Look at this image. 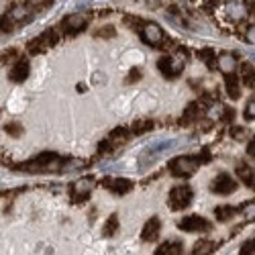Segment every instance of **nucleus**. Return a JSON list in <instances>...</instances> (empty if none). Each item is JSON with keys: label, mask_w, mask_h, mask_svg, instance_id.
<instances>
[{"label": "nucleus", "mask_w": 255, "mask_h": 255, "mask_svg": "<svg viewBox=\"0 0 255 255\" xmlns=\"http://www.w3.org/2000/svg\"><path fill=\"white\" fill-rule=\"evenodd\" d=\"M53 167V172H57L59 167H63V159L57 153H41L31 161L25 163H18L16 169H25V172H45V169Z\"/></svg>", "instance_id": "obj_1"}, {"label": "nucleus", "mask_w": 255, "mask_h": 255, "mask_svg": "<svg viewBox=\"0 0 255 255\" xmlns=\"http://www.w3.org/2000/svg\"><path fill=\"white\" fill-rule=\"evenodd\" d=\"M198 165H200L198 157L180 155V157H174L172 161H169V172H172L176 178H188V176H192L196 172Z\"/></svg>", "instance_id": "obj_2"}, {"label": "nucleus", "mask_w": 255, "mask_h": 255, "mask_svg": "<svg viewBox=\"0 0 255 255\" xmlns=\"http://www.w3.org/2000/svg\"><path fill=\"white\" fill-rule=\"evenodd\" d=\"M192 196H194V192H192V188H190L188 184H182V186L172 188V192H169V196H167L169 208H172V210L186 208L190 202H192Z\"/></svg>", "instance_id": "obj_3"}, {"label": "nucleus", "mask_w": 255, "mask_h": 255, "mask_svg": "<svg viewBox=\"0 0 255 255\" xmlns=\"http://www.w3.org/2000/svg\"><path fill=\"white\" fill-rule=\"evenodd\" d=\"M139 35H141V39H143V43H147L149 47H159V45L163 43V39H165L161 27L155 25V23H145V25L141 27Z\"/></svg>", "instance_id": "obj_4"}, {"label": "nucleus", "mask_w": 255, "mask_h": 255, "mask_svg": "<svg viewBox=\"0 0 255 255\" xmlns=\"http://www.w3.org/2000/svg\"><path fill=\"white\" fill-rule=\"evenodd\" d=\"M92 190H94V180H92V178H82V180L74 182V184H72V190H70L72 200H74V202L88 200L90 194H92Z\"/></svg>", "instance_id": "obj_5"}, {"label": "nucleus", "mask_w": 255, "mask_h": 255, "mask_svg": "<svg viewBox=\"0 0 255 255\" xmlns=\"http://www.w3.org/2000/svg\"><path fill=\"white\" fill-rule=\"evenodd\" d=\"M178 227L186 233H206L210 231V223L198 215H190V217H184L178 221Z\"/></svg>", "instance_id": "obj_6"}, {"label": "nucleus", "mask_w": 255, "mask_h": 255, "mask_svg": "<svg viewBox=\"0 0 255 255\" xmlns=\"http://www.w3.org/2000/svg\"><path fill=\"white\" fill-rule=\"evenodd\" d=\"M210 190H212L215 194H221V196H225V194H233V192L237 190V182L233 180L229 174H219L215 180H212Z\"/></svg>", "instance_id": "obj_7"}, {"label": "nucleus", "mask_w": 255, "mask_h": 255, "mask_svg": "<svg viewBox=\"0 0 255 255\" xmlns=\"http://www.w3.org/2000/svg\"><path fill=\"white\" fill-rule=\"evenodd\" d=\"M157 68L165 78H176V76H180V72L184 68V61H178L172 55H163L157 59Z\"/></svg>", "instance_id": "obj_8"}, {"label": "nucleus", "mask_w": 255, "mask_h": 255, "mask_svg": "<svg viewBox=\"0 0 255 255\" xmlns=\"http://www.w3.org/2000/svg\"><path fill=\"white\" fill-rule=\"evenodd\" d=\"M61 29L66 35H78L80 31L86 29V18H84L82 14L74 12V14H68L66 18L61 20Z\"/></svg>", "instance_id": "obj_9"}, {"label": "nucleus", "mask_w": 255, "mask_h": 255, "mask_svg": "<svg viewBox=\"0 0 255 255\" xmlns=\"http://www.w3.org/2000/svg\"><path fill=\"white\" fill-rule=\"evenodd\" d=\"M29 72H31L29 59H27V57H20V59L14 61V66H12L10 74H8V78H10L14 84H20V82H25V80L29 78Z\"/></svg>", "instance_id": "obj_10"}, {"label": "nucleus", "mask_w": 255, "mask_h": 255, "mask_svg": "<svg viewBox=\"0 0 255 255\" xmlns=\"http://www.w3.org/2000/svg\"><path fill=\"white\" fill-rule=\"evenodd\" d=\"M102 184L111 190V192H115V194H127V192H131L133 190V182L131 180H125V178H117V180H113V178H104L102 180Z\"/></svg>", "instance_id": "obj_11"}, {"label": "nucleus", "mask_w": 255, "mask_h": 255, "mask_svg": "<svg viewBox=\"0 0 255 255\" xmlns=\"http://www.w3.org/2000/svg\"><path fill=\"white\" fill-rule=\"evenodd\" d=\"M159 231H161V221H159L157 217H151L149 221H147V223L143 225L141 239H143V241H147V243H151V241H155V239H157Z\"/></svg>", "instance_id": "obj_12"}, {"label": "nucleus", "mask_w": 255, "mask_h": 255, "mask_svg": "<svg viewBox=\"0 0 255 255\" xmlns=\"http://www.w3.org/2000/svg\"><path fill=\"white\" fill-rule=\"evenodd\" d=\"M227 14H229V18L233 20V23H241V20L247 18L249 8H247V4L237 2V0H233V2L229 4V8H227Z\"/></svg>", "instance_id": "obj_13"}, {"label": "nucleus", "mask_w": 255, "mask_h": 255, "mask_svg": "<svg viewBox=\"0 0 255 255\" xmlns=\"http://www.w3.org/2000/svg\"><path fill=\"white\" fill-rule=\"evenodd\" d=\"M225 88H227V94L231 100H239L241 98V84L235 76V72H231V74H225Z\"/></svg>", "instance_id": "obj_14"}, {"label": "nucleus", "mask_w": 255, "mask_h": 255, "mask_svg": "<svg viewBox=\"0 0 255 255\" xmlns=\"http://www.w3.org/2000/svg\"><path fill=\"white\" fill-rule=\"evenodd\" d=\"M217 68H219L223 74L235 72V70H237V59H235V55H231V53H223V55H219Z\"/></svg>", "instance_id": "obj_15"}, {"label": "nucleus", "mask_w": 255, "mask_h": 255, "mask_svg": "<svg viewBox=\"0 0 255 255\" xmlns=\"http://www.w3.org/2000/svg\"><path fill=\"white\" fill-rule=\"evenodd\" d=\"M200 111H202V106H200V102H190L188 106H186V111H184V115H182V125H190L192 121H196L198 119V115H200Z\"/></svg>", "instance_id": "obj_16"}, {"label": "nucleus", "mask_w": 255, "mask_h": 255, "mask_svg": "<svg viewBox=\"0 0 255 255\" xmlns=\"http://www.w3.org/2000/svg\"><path fill=\"white\" fill-rule=\"evenodd\" d=\"M155 253L157 255H180L182 253V243L180 241H167V243L159 245Z\"/></svg>", "instance_id": "obj_17"}, {"label": "nucleus", "mask_w": 255, "mask_h": 255, "mask_svg": "<svg viewBox=\"0 0 255 255\" xmlns=\"http://www.w3.org/2000/svg\"><path fill=\"white\" fill-rule=\"evenodd\" d=\"M8 14H10V18L14 20V23H23V20H27L33 12H31L29 6H12V8L8 10Z\"/></svg>", "instance_id": "obj_18"}, {"label": "nucleus", "mask_w": 255, "mask_h": 255, "mask_svg": "<svg viewBox=\"0 0 255 255\" xmlns=\"http://www.w3.org/2000/svg\"><path fill=\"white\" fill-rule=\"evenodd\" d=\"M237 215V208H233V206H229V204H223V206H217V210H215V217L221 221V223H227V221H231L233 217Z\"/></svg>", "instance_id": "obj_19"}, {"label": "nucleus", "mask_w": 255, "mask_h": 255, "mask_svg": "<svg viewBox=\"0 0 255 255\" xmlns=\"http://www.w3.org/2000/svg\"><path fill=\"white\" fill-rule=\"evenodd\" d=\"M215 249H217V243H212V241L202 239V241H196V243H194L192 253H194V255H204V253H212Z\"/></svg>", "instance_id": "obj_20"}, {"label": "nucleus", "mask_w": 255, "mask_h": 255, "mask_svg": "<svg viewBox=\"0 0 255 255\" xmlns=\"http://www.w3.org/2000/svg\"><path fill=\"white\" fill-rule=\"evenodd\" d=\"M237 176H239L241 182H245V186H251V182H253V178H255L253 169H251L249 165H245V163H239V165H237Z\"/></svg>", "instance_id": "obj_21"}, {"label": "nucleus", "mask_w": 255, "mask_h": 255, "mask_svg": "<svg viewBox=\"0 0 255 255\" xmlns=\"http://www.w3.org/2000/svg\"><path fill=\"white\" fill-rule=\"evenodd\" d=\"M151 129H153V123H151L149 119H141V121H135V123H133V127H131V131H133L135 135H143V133L151 131Z\"/></svg>", "instance_id": "obj_22"}, {"label": "nucleus", "mask_w": 255, "mask_h": 255, "mask_svg": "<svg viewBox=\"0 0 255 255\" xmlns=\"http://www.w3.org/2000/svg\"><path fill=\"white\" fill-rule=\"evenodd\" d=\"M241 76H243V82H245V86H255V70L251 63H243L241 66Z\"/></svg>", "instance_id": "obj_23"}, {"label": "nucleus", "mask_w": 255, "mask_h": 255, "mask_svg": "<svg viewBox=\"0 0 255 255\" xmlns=\"http://www.w3.org/2000/svg\"><path fill=\"white\" fill-rule=\"evenodd\" d=\"M117 229H119V217L113 215V217L106 219V225L102 227V235L104 237H113L115 233H117Z\"/></svg>", "instance_id": "obj_24"}, {"label": "nucleus", "mask_w": 255, "mask_h": 255, "mask_svg": "<svg viewBox=\"0 0 255 255\" xmlns=\"http://www.w3.org/2000/svg\"><path fill=\"white\" fill-rule=\"evenodd\" d=\"M39 39L43 41V45H45V49H49V47H53L57 41H59V35H57V31H53V29H49V31H45L43 35H39Z\"/></svg>", "instance_id": "obj_25"}, {"label": "nucleus", "mask_w": 255, "mask_h": 255, "mask_svg": "<svg viewBox=\"0 0 255 255\" xmlns=\"http://www.w3.org/2000/svg\"><path fill=\"white\" fill-rule=\"evenodd\" d=\"M43 51H47V49H45L43 41H41L39 37L37 39H31L29 43H27V53L29 55H39V53H43Z\"/></svg>", "instance_id": "obj_26"}, {"label": "nucleus", "mask_w": 255, "mask_h": 255, "mask_svg": "<svg viewBox=\"0 0 255 255\" xmlns=\"http://www.w3.org/2000/svg\"><path fill=\"white\" fill-rule=\"evenodd\" d=\"M123 20H125V25H127V27L133 29V31H137V33H139V31H141V27L145 25V20H143V18H139V16H135V14H127Z\"/></svg>", "instance_id": "obj_27"}, {"label": "nucleus", "mask_w": 255, "mask_h": 255, "mask_svg": "<svg viewBox=\"0 0 255 255\" xmlns=\"http://www.w3.org/2000/svg\"><path fill=\"white\" fill-rule=\"evenodd\" d=\"M237 210L243 212V217H245L247 221H255V200H249V202L241 204Z\"/></svg>", "instance_id": "obj_28"}, {"label": "nucleus", "mask_w": 255, "mask_h": 255, "mask_svg": "<svg viewBox=\"0 0 255 255\" xmlns=\"http://www.w3.org/2000/svg\"><path fill=\"white\" fill-rule=\"evenodd\" d=\"M198 57L206 63V68H217V59H215V51H212V49H202L200 53H198Z\"/></svg>", "instance_id": "obj_29"}, {"label": "nucleus", "mask_w": 255, "mask_h": 255, "mask_svg": "<svg viewBox=\"0 0 255 255\" xmlns=\"http://www.w3.org/2000/svg\"><path fill=\"white\" fill-rule=\"evenodd\" d=\"M14 25H16V23H14V20L10 18V14H8V12H6L4 16H0V31L10 33V31L14 29Z\"/></svg>", "instance_id": "obj_30"}, {"label": "nucleus", "mask_w": 255, "mask_h": 255, "mask_svg": "<svg viewBox=\"0 0 255 255\" xmlns=\"http://www.w3.org/2000/svg\"><path fill=\"white\" fill-rule=\"evenodd\" d=\"M131 131L127 129V127H117V129L111 131V139H125V137H129Z\"/></svg>", "instance_id": "obj_31"}, {"label": "nucleus", "mask_w": 255, "mask_h": 255, "mask_svg": "<svg viewBox=\"0 0 255 255\" xmlns=\"http://www.w3.org/2000/svg\"><path fill=\"white\" fill-rule=\"evenodd\" d=\"M4 131H6L8 135L16 137V135H20V133H23V127H20L18 123H6V125H4Z\"/></svg>", "instance_id": "obj_32"}, {"label": "nucleus", "mask_w": 255, "mask_h": 255, "mask_svg": "<svg viewBox=\"0 0 255 255\" xmlns=\"http://www.w3.org/2000/svg\"><path fill=\"white\" fill-rule=\"evenodd\" d=\"M115 27L113 25H106V27H102V29H98L96 31V37H100V39H109V37H115Z\"/></svg>", "instance_id": "obj_33"}, {"label": "nucleus", "mask_w": 255, "mask_h": 255, "mask_svg": "<svg viewBox=\"0 0 255 255\" xmlns=\"http://www.w3.org/2000/svg\"><path fill=\"white\" fill-rule=\"evenodd\" d=\"M115 149V139H106L102 143H98V153H109Z\"/></svg>", "instance_id": "obj_34"}, {"label": "nucleus", "mask_w": 255, "mask_h": 255, "mask_svg": "<svg viewBox=\"0 0 255 255\" xmlns=\"http://www.w3.org/2000/svg\"><path fill=\"white\" fill-rule=\"evenodd\" d=\"M231 137L241 141V139L247 137V129H245V127H233V129H231Z\"/></svg>", "instance_id": "obj_35"}, {"label": "nucleus", "mask_w": 255, "mask_h": 255, "mask_svg": "<svg viewBox=\"0 0 255 255\" xmlns=\"http://www.w3.org/2000/svg\"><path fill=\"white\" fill-rule=\"evenodd\" d=\"M245 119H249V121H253L255 119V98L253 100H249V104L245 106Z\"/></svg>", "instance_id": "obj_36"}, {"label": "nucleus", "mask_w": 255, "mask_h": 255, "mask_svg": "<svg viewBox=\"0 0 255 255\" xmlns=\"http://www.w3.org/2000/svg\"><path fill=\"white\" fill-rule=\"evenodd\" d=\"M139 80H141V70H139V68H133L131 74L127 76V82H129V84H135V82H139Z\"/></svg>", "instance_id": "obj_37"}, {"label": "nucleus", "mask_w": 255, "mask_h": 255, "mask_svg": "<svg viewBox=\"0 0 255 255\" xmlns=\"http://www.w3.org/2000/svg\"><path fill=\"white\" fill-rule=\"evenodd\" d=\"M233 119H235V111H233V109H223L221 121H225V123H233Z\"/></svg>", "instance_id": "obj_38"}, {"label": "nucleus", "mask_w": 255, "mask_h": 255, "mask_svg": "<svg viewBox=\"0 0 255 255\" xmlns=\"http://www.w3.org/2000/svg\"><path fill=\"white\" fill-rule=\"evenodd\" d=\"M245 39L249 41L251 45H255V25H249L247 31H245Z\"/></svg>", "instance_id": "obj_39"}, {"label": "nucleus", "mask_w": 255, "mask_h": 255, "mask_svg": "<svg viewBox=\"0 0 255 255\" xmlns=\"http://www.w3.org/2000/svg\"><path fill=\"white\" fill-rule=\"evenodd\" d=\"M198 161H200V163H206V161H210V153H208V149H202V153H200Z\"/></svg>", "instance_id": "obj_40"}, {"label": "nucleus", "mask_w": 255, "mask_h": 255, "mask_svg": "<svg viewBox=\"0 0 255 255\" xmlns=\"http://www.w3.org/2000/svg\"><path fill=\"white\" fill-rule=\"evenodd\" d=\"M249 155H253L255 157V139L251 141V145H249Z\"/></svg>", "instance_id": "obj_41"}, {"label": "nucleus", "mask_w": 255, "mask_h": 255, "mask_svg": "<svg viewBox=\"0 0 255 255\" xmlns=\"http://www.w3.org/2000/svg\"><path fill=\"white\" fill-rule=\"evenodd\" d=\"M251 243H253V247H255V239H253V241H251Z\"/></svg>", "instance_id": "obj_42"}]
</instances>
